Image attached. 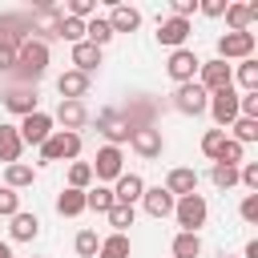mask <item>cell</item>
<instances>
[{
	"instance_id": "obj_1",
	"label": "cell",
	"mask_w": 258,
	"mask_h": 258,
	"mask_svg": "<svg viewBox=\"0 0 258 258\" xmlns=\"http://www.w3.org/2000/svg\"><path fill=\"white\" fill-rule=\"evenodd\" d=\"M48 73V40H36V36H28L20 48H16V64H12V77H16V85H36L40 77Z\"/></svg>"
},
{
	"instance_id": "obj_2",
	"label": "cell",
	"mask_w": 258,
	"mask_h": 258,
	"mask_svg": "<svg viewBox=\"0 0 258 258\" xmlns=\"http://www.w3.org/2000/svg\"><path fill=\"white\" fill-rule=\"evenodd\" d=\"M81 153V133L69 129H52V137L40 145V161H77Z\"/></svg>"
},
{
	"instance_id": "obj_3",
	"label": "cell",
	"mask_w": 258,
	"mask_h": 258,
	"mask_svg": "<svg viewBox=\"0 0 258 258\" xmlns=\"http://www.w3.org/2000/svg\"><path fill=\"white\" fill-rule=\"evenodd\" d=\"M206 214H210V206H206L202 194H185V198L173 202V218L185 234H198V226H206Z\"/></svg>"
},
{
	"instance_id": "obj_4",
	"label": "cell",
	"mask_w": 258,
	"mask_h": 258,
	"mask_svg": "<svg viewBox=\"0 0 258 258\" xmlns=\"http://www.w3.org/2000/svg\"><path fill=\"white\" fill-rule=\"evenodd\" d=\"M210 117H214V125L218 129H226V125H234L238 121V93H234V85L230 89H218V93H210Z\"/></svg>"
},
{
	"instance_id": "obj_5",
	"label": "cell",
	"mask_w": 258,
	"mask_h": 258,
	"mask_svg": "<svg viewBox=\"0 0 258 258\" xmlns=\"http://www.w3.org/2000/svg\"><path fill=\"white\" fill-rule=\"evenodd\" d=\"M206 105H210V93H206L198 81H189V85H177V93H173V109H177V113H185V117H198V113H206Z\"/></svg>"
},
{
	"instance_id": "obj_6",
	"label": "cell",
	"mask_w": 258,
	"mask_h": 258,
	"mask_svg": "<svg viewBox=\"0 0 258 258\" xmlns=\"http://www.w3.org/2000/svg\"><path fill=\"white\" fill-rule=\"evenodd\" d=\"M198 69H202V60L194 56V48H173L169 60H165V73H169L177 85H189V81L198 77Z\"/></svg>"
},
{
	"instance_id": "obj_7",
	"label": "cell",
	"mask_w": 258,
	"mask_h": 258,
	"mask_svg": "<svg viewBox=\"0 0 258 258\" xmlns=\"http://www.w3.org/2000/svg\"><path fill=\"white\" fill-rule=\"evenodd\" d=\"M16 133H20V141H24V145H44V141L52 137V117L36 109V113H28V117L16 125Z\"/></svg>"
},
{
	"instance_id": "obj_8",
	"label": "cell",
	"mask_w": 258,
	"mask_h": 258,
	"mask_svg": "<svg viewBox=\"0 0 258 258\" xmlns=\"http://www.w3.org/2000/svg\"><path fill=\"white\" fill-rule=\"evenodd\" d=\"M254 52V32H226L218 36V60H246Z\"/></svg>"
},
{
	"instance_id": "obj_9",
	"label": "cell",
	"mask_w": 258,
	"mask_h": 258,
	"mask_svg": "<svg viewBox=\"0 0 258 258\" xmlns=\"http://www.w3.org/2000/svg\"><path fill=\"white\" fill-rule=\"evenodd\" d=\"M97 129L109 137V145H121V141L133 137V125H129V117H125L121 109H105V113L97 117Z\"/></svg>"
},
{
	"instance_id": "obj_10",
	"label": "cell",
	"mask_w": 258,
	"mask_h": 258,
	"mask_svg": "<svg viewBox=\"0 0 258 258\" xmlns=\"http://www.w3.org/2000/svg\"><path fill=\"white\" fill-rule=\"evenodd\" d=\"M129 145H133V153H137V157L153 161V157H161V149H165V137H161V129H153V125H141V129H133Z\"/></svg>"
},
{
	"instance_id": "obj_11",
	"label": "cell",
	"mask_w": 258,
	"mask_h": 258,
	"mask_svg": "<svg viewBox=\"0 0 258 258\" xmlns=\"http://www.w3.org/2000/svg\"><path fill=\"white\" fill-rule=\"evenodd\" d=\"M198 85L206 89V93H218V89H230V81H234V73H230V64L226 60H202V69H198Z\"/></svg>"
},
{
	"instance_id": "obj_12",
	"label": "cell",
	"mask_w": 258,
	"mask_h": 258,
	"mask_svg": "<svg viewBox=\"0 0 258 258\" xmlns=\"http://www.w3.org/2000/svg\"><path fill=\"white\" fill-rule=\"evenodd\" d=\"M89 169H93V177H101V181L121 177V149H117V145H101L97 157L89 161Z\"/></svg>"
},
{
	"instance_id": "obj_13",
	"label": "cell",
	"mask_w": 258,
	"mask_h": 258,
	"mask_svg": "<svg viewBox=\"0 0 258 258\" xmlns=\"http://www.w3.org/2000/svg\"><path fill=\"white\" fill-rule=\"evenodd\" d=\"M0 101H4V109H8V113H20V117L36 113V89H28V85H16V89H8Z\"/></svg>"
},
{
	"instance_id": "obj_14",
	"label": "cell",
	"mask_w": 258,
	"mask_h": 258,
	"mask_svg": "<svg viewBox=\"0 0 258 258\" xmlns=\"http://www.w3.org/2000/svg\"><path fill=\"white\" fill-rule=\"evenodd\" d=\"M56 93H60V101H81L89 93V77L77 73V69H69V73L56 77Z\"/></svg>"
},
{
	"instance_id": "obj_15",
	"label": "cell",
	"mask_w": 258,
	"mask_h": 258,
	"mask_svg": "<svg viewBox=\"0 0 258 258\" xmlns=\"http://www.w3.org/2000/svg\"><path fill=\"white\" fill-rule=\"evenodd\" d=\"M165 189H169L173 198L198 194V169H189V165H177V169H169V177H165Z\"/></svg>"
},
{
	"instance_id": "obj_16",
	"label": "cell",
	"mask_w": 258,
	"mask_h": 258,
	"mask_svg": "<svg viewBox=\"0 0 258 258\" xmlns=\"http://www.w3.org/2000/svg\"><path fill=\"white\" fill-rule=\"evenodd\" d=\"M141 202H145V214H149V218H169L177 198H173L165 185H157V189H145V194H141Z\"/></svg>"
},
{
	"instance_id": "obj_17",
	"label": "cell",
	"mask_w": 258,
	"mask_h": 258,
	"mask_svg": "<svg viewBox=\"0 0 258 258\" xmlns=\"http://www.w3.org/2000/svg\"><path fill=\"white\" fill-rule=\"evenodd\" d=\"M185 36H189V20L169 16V20H161V24H157V40H161L165 48H181V44H185Z\"/></svg>"
},
{
	"instance_id": "obj_18",
	"label": "cell",
	"mask_w": 258,
	"mask_h": 258,
	"mask_svg": "<svg viewBox=\"0 0 258 258\" xmlns=\"http://www.w3.org/2000/svg\"><path fill=\"white\" fill-rule=\"evenodd\" d=\"M109 28H113V36H117V32H137V28H141V12L129 8V4H113V12H109Z\"/></svg>"
},
{
	"instance_id": "obj_19",
	"label": "cell",
	"mask_w": 258,
	"mask_h": 258,
	"mask_svg": "<svg viewBox=\"0 0 258 258\" xmlns=\"http://www.w3.org/2000/svg\"><path fill=\"white\" fill-rule=\"evenodd\" d=\"M56 121H60L69 133H77V129L89 121V109H85V101H60V105H56Z\"/></svg>"
},
{
	"instance_id": "obj_20",
	"label": "cell",
	"mask_w": 258,
	"mask_h": 258,
	"mask_svg": "<svg viewBox=\"0 0 258 258\" xmlns=\"http://www.w3.org/2000/svg\"><path fill=\"white\" fill-rule=\"evenodd\" d=\"M141 194H145V181H141L137 173H121V177H117V189H113V202H121V206H133Z\"/></svg>"
},
{
	"instance_id": "obj_21",
	"label": "cell",
	"mask_w": 258,
	"mask_h": 258,
	"mask_svg": "<svg viewBox=\"0 0 258 258\" xmlns=\"http://www.w3.org/2000/svg\"><path fill=\"white\" fill-rule=\"evenodd\" d=\"M73 64H77V73H93L97 64H101V48L97 44H89V40H81V44H73Z\"/></svg>"
},
{
	"instance_id": "obj_22",
	"label": "cell",
	"mask_w": 258,
	"mask_h": 258,
	"mask_svg": "<svg viewBox=\"0 0 258 258\" xmlns=\"http://www.w3.org/2000/svg\"><path fill=\"white\" fill-rule=\"evenodd\" d=\"M20 149H24V141H20V133H16V125H0V161H20Z\"/></svg>"
},
{
	"instance_id": "obj_23",
	"label": "cell",
	"mask_w": 258,
	"mask_h": 258,
	"mask_svg": "<svg viewBox=\"0 0 258 258\" xmlns=\"http://www.w3.org/2000/svg\"><path fill=\"white\" fill-rule=\"evenodd\" d=\"M40 234V218L36 214H12V238L16 242H32Z\"/></svg>"
},
{
	"instance_id": "obj_24",
	"label": "cell",
	"mask_w": 258,
	"mask_h": 258,
	"mask_svg": "<svg viewBox=\"0 0 258 258\" xmlns=\"http://www.w3.org/2000/svg\"><path fill=\"white\" fill-rule=\"evenodd\" d=\"M56 214H64V218L85 214V189H64V194H56Z\"/></svg>"
},
{
	"instance_id": "obj_25",
	"label": "cell",
	"mask_w": 258,
	"mask_h": 258,
	"mask_svg": "<svg viewBox=\"0 0 258 258\" xmlns=\"http://www.w3.org/2000/svg\"><path fill=\"white\" fill-rule=\"evenodd\" d=\"M85 210L109 214V210H113V189H109V185H93V189H85Z\"/></svg>"
},
{
	"instance_id": "obj_26",
	"label": "cell",
	"mask_w": 258,
	"mask_h": 258,
	"mask_svg": "<svg viewBox=\"0 0 258 258\" xmlns=\"http://www.w3.org/2000/svg\"><path fill=\"white\" fill-rule=\"evenodd\" d=\"M129 250H133V246H129V234H109V238L97 246L101 258H129Z\"/></svg>"
},
{
	"instance_id": "obj_27",
	"label": "cell",
	"mask_w": 258,
	"mask_h": 258,
	"mask_svg": "<svg viewBox=\"0 0 258 258\" xmlns=\"http://www.w3.org/2000/svg\"><path fill=\"white\" fill-rule=\"evenodd\" d=\"M85 40H89V44H97V48H105V44L113 40V28H109V20L93 16V20L85 24Z\"/></svg>"
},
{
	"instance_id": "obj_28",
	"label": "cell",
	"mask_w": 258,
	"mask_h": 258,
	"mask_svg": "<svg viewBox=\"0 0 258 258\" xmlns=\"http://www.w3.org/2000/svg\"><path fill=\"white\" fill-rule=\"evenodd\" d=\"M4 185H8V189H24V185H32V165L12 161V165L4 169Z\"/></svg>"
},
{
	"instance_id": "obj_29",
	"label": "cell",
	"mask_w": 258,
	"mask_h": 258,
	"mask_svg": "<svg viewBox=\"0 0 258 258\" xmlns=\"http://www.w3.org/2000/svg\"><path fill=\"white\" fill-rule=\"evenodd\" d=\"M56 40H69V44H81V40H85V20H73V16H60V24H56Z\"/></svg>"
},
{
	"instance_id": "obj_30",
	"label": "cell",
	"mask_w": 258,
	"mask_h": 258,
	"mask_svg": "<svg viewBox=\"0 0 258 258\" xmlns=\"http://www.w3.org/2000/svg\"><path fill=\"white\" fill-rule=\"evenodd\" d=\"M198 254H202V238L181 230V234L173 238V258H198Z\"/></svg>"
},
{
	"instance_id": "obj_31",
	"label": "cell",
	"mask_w": 258,
	"mask_h": 258,
	"mask_svg": "<svg viewBox=\"0 0 258 258\" xmlns=\"http://www.w3.org/2000/svg\"><path fill=\"white\" fill-rule=\"evenodd\" d=\"M226 24H230V32H250V8L246 4H226Z\"/></svg>"
},
{
	"instance_id": "obj_32",
	"label": "cell",
	"mask_w": 258,
	"mask_h": 258,
	"mask_svg": "<svg viewBox=\"0 0 258 258\" xmlns=\"http://www.w3.org/2000/svg\"><path fill=\"white\" fill-rule=\"evenodd\" d=\"M230 129H234V137H230V141H238V145H250V141H258V121H250V117H238Z\"/></svg>"
},
{
	"instance_id": "obj_33",
	"label": "cell",
	"mask_w": 258,
	"mask_h": 258,
	"mask_svg": "<svg viewBox=\"0 0 258 258\" xmlns=\"http://www.w3.org/2000/svg\"><path fill=\"white\" fill-rule=\"evenodd\" d=\"M109 226H113V234H125V230L133 226V206L113 202V210H109Z\"/></svg>"
},
{
	"instance_id": "obj_34",
	"label": "cell",
	"mask_w": 258,
	"mask_h": 258,
	"mask_svg": "<svg viewBox=\"0 0 258 258\" xmlns=\"http://www.w3.org/2000/svg\"><path fill=\"white\" fill-rule=\"evenodd\" d=\"M238 81H242V89H246V93H258V60H254V56H246V60H242Z\"/></svg>"
},
{
	"instance_id": "obj_35",
	"label": "cell",
	"mask_w": 258,
	"mask_h": 258,
	"mask_svg": "<svg viewBox=\"0 0 258 258\" xmlns=\"http://www.w3.org/2000/svg\"><path fill=\"white\" fill-rule=\"evenodd\" d=\"M89 181H93L89 161H73V165H69V189H85Z\"/></svg>"
},
{
	"instance_id": "obj_36",
	"label": "cell",
	"mask_w": 258,
	"mask_h": 258,
	"mask_svg": "<svg viewBox=\"0 0 258 258\" xmlns=\"http://www.w3.org/2000/svg\"><path fill=\"white\" fill-rule=\"evenodd\" d=\"M222 145H226V129H210V133L202 137V153H206V157H214V161H218Z\"/></svg>"
},
{
	"instance_id": "obj_37",
	"label": "cell",
	"mask_w": 258,
	"mask_h": 258,
	"mask_svg": "<svg viewBox=\"0 0 258 258\" xmlns=\"http://www.w3.org/2000/svg\"><path fill=\"white\" fill-rule=\"evenodd\" d=\"M214 185H218V189L238 185V165H222V161H214Z\"/></svg>"
},
{
	"instance_id": "obj_38",
	"label": "cell",
	"mask_w": 258,
	"mask_h": 258,
	"mask_svg": "<svg viewBox=\"0 0 258 258\" xmlns=\"http://www.w3.org/2000/svg\"><path fill=\"white\" fill-rule=\"evenodd\" d=\"M73 246H77V254H81V258H93V254H97V246H101V238H97V230H81Z\"/></svg>"
},
{
	"instance_id": "obj_39",
	"label": "cell",
	"mask_w": 258,
	"mask_h": 258,
	"mask_svg": "<svg viewBox=\"0 0 258 258\" xmlns=\"http://www.w3.org/2000/svg\"><path fill=\"white\" fill-rule=\"evenodd\" d=\"M12 214H20V194L0 185V218H12Z\"/></svg>"
},
{
	"instance_id": "obj_40",
	"label": "cell",
	"mask_w": 258,
	"mask_h": 258,
	"mask_svg": "<svg viewBox=\"0 0 258 258\" xmlns=\"http://www.w3.org/2000/svg\"><path fill=\"white\" fill-rule=\"evenodd\" d=\"M93 12H97V4H93V0H73L64 16H73V20H89Z\"/></svg>"
},
{
	"instance_id": "obj_41",
	"label": "cell",
	"mask_w": 258,
	"mask_h": 258,
	"mask_svg": "<svg viewBox=\"0 0 258 258\" xmlns=\"http://www.w3.org/2000/svg\"><path fill=\"white\" fill-rule=\"evenodd\" d=\"M218 161H222V165H238V161H242V145L226 137V145H222V153H218Z\"/></svg>"
},
{
	"instance_id": "obj_42",
	"label": "cell",
	"mask_w": 258,
	"mask_h": 258,
	"mask_svg": "<svg viewBox=\"0 0 258 258\" xmlns=\"http://www.w3.org/2000/svg\"><path fill=\"white\" fill-rule=\"evenodd\" d=\"M238 181H242L246 189H258V161H246V165L238 169Z\"/></svg>"
},
{
	"instance_id": "obj_43",
	"label": "cell",
	"mask_w": 258,
	"mask_h": 258,
	"mask_svg": "<svg viewBox=\"0 0 258 258\" xmlns=\"http://www.w3.org/2000/svg\"><path fill=\"white\" fill-rule=\"evenodd\" d=\"M12 64H16V44L0 40V73H12Z\"/></svg>"
},
{
	"instance_id": "obj_44",
	"label": "cell",
	"mask_w": 258,
	"mask_h": 258,
	"mask_svg": "<svg viewBox=\"0 0 258 258\" xmlns=\"http://www.w3.org/2000/svg\"><path fill=\"white\" fill-rule=\"evenodd\" d=\"M226 4L230 0H206V4H198V12L202 16H226Z\"/></svg>"
},
{
	"instance_id": "obj_45",
	"label": "cell",
	"mask_w": 258,
	"mask_h": 258,
	"mask_svg": "<svg viewBox=\"0 0 258 258\" xmlns=\"http://www.w3.org/2000/svg\"><path fill=\"white\" fill-rule=\"evenodd\" d=\"M242 218L246 222H258V194H246L242 198Z\"/></svg>"
},
{
	"instance_id": "obj_46",
	"label": "cell",
	"mask_w": 258,
	"mask_h": 258,
	"mask_svg": "<svg viewBox=\"0 0 258 258\" xmlns=\"http://www.w3.org/2000/svg\"><path fill=\"white\" fill-rule=\"evenodd\" d=\"M189 12H198V0H173V16L189 20Z\"/></svg>"
},
{
	"instance_id": "obj_47",
	"label": "cell",
	"mask_w": 258,
	"mask_h": 258,
	"mask_svg": "<svg viewBox=\"0 0 258 258\" xmlns=\"http://www.w3.org/2000/svg\"><path fill=\"white\" fill-rule=\"evenodd\" d=\"M0 258H12V246L8 242H0Z\"/></svg>"
},
{
	"instance_id": "obj_48",
	"label": "cell",
	"mask_w": 258,
	"mask_h": 258,
	"mask_svg": "<svg viewBox=\"0 0 258 258\" xmlns=\"http://www.w3.org/2000/svg\"><path fill=\"white\" fill-rule=\"evenodd\" d=\"M32 258H36V254H32Z\"/></svg>"
}]
</instances>
